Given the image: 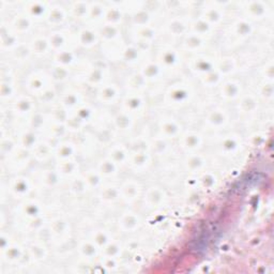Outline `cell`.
<instances>
[{
	"mask_svg": "<svg viewBox=\"0 0 274 274\" xmlns=\"http://www.w3.org/2000/svg\"><path fill=\"white\" fill-rule=\"evenodd\" d=\"M210 239H211V236H210L209 230H207V229L203 230L198 236H196L195 239H193V241L191 243L192 250H194L197 253H202V252L206 251L207 247H208V245H209Z\"/></svg>",
	"mask_w": 274,
	"mask_h": 274,
	"instance_id": "obj_1",
	"label": "cell"
}]
</instances>
